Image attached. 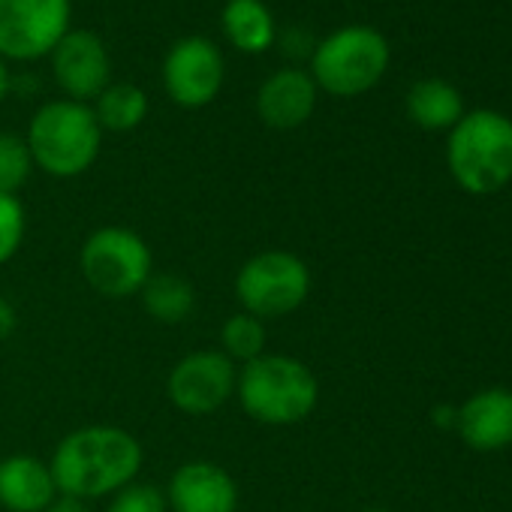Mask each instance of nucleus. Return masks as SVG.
I'll list each match as a JSON object with an SVG mask.
<instances>
[{"label":"nucleus","mask_w":512,"mask_h":512,"mask_svg":"<svg viewBox=\"0 0 512 512\" xmlns=\"http://www.w3.org/2000/svg\"><path fill=\"white\" fill-rule=\"evenodd\" d=\"M46 512H88V500H79V497H70V494H58Z\"/></svg>","instance_id":"nucleus-26"},{"label":"nucleus","mask_w":512,"mask_h":512,"mask_svg":"<svg viewBox=\"0 0 512 512\" xmlns=\"http://www.w3.org/2000/svg\"><path fill=\"white\" fill-rule=\"evenodd\" d=\"M106 512H169L166 491L154 482H130L112 494Z\"/></svg>","instance_id":"nucleus-23"},{"label":"nucleus","mask_w":512,"mask_h":512,"mask_svg":"<svg viewBox=\"0 0 512 512\" xmlns=\"http://www.w3.org/2000/svg\"><path fill=\"white\" fill-rule=\"evenodd\" d=\"M266 323L256 320L244 311L232 314L223 326H220V353L226 359H232L235 365H247L253 359H260L266 350Z\"/></svg>","instance_id":"nucleus-20"},{"label":"nucleus","mask_w":512,"mask_h":512,"mask_svg":"<svg viewBox=\"0 0 512 512\" xmlns=\"http://www.w3.org/2000/svg\"><path fill=\"white\" fill-rule=\"evenodd\" d=\"M407 115L422 130H452L464 115V100L446 79H419L407 91Z\"/></svg>","instance_id":"nucleus-17"},{"label":"nucleus","mask_w":512,"mask_h":512,"mask_svg":"<svg viewBox=\"0 0 512 512\" xmlns=\"http://www.w3.org/2000/svg\"><path fill=\"white\" fill-rule=\"evenodd\" d=\"M28 232V214L19 196L0 193V269L22 250Z\"/></svg>","instance_id":"nucleus-22"},{"label":"nucleus","mask_w":512,"mask_h":512,"mask_svg":"<svg viewBox=\"0 0 512 512\" xmlns=\"http://www.w3.org/2000/svg\"><path fill=\"white\" fill-rule=\"evenodd\" d=\"M365 512H389V509H365Z\"/></svg>","instance_id":"nucleus-28"},{"label":"nucleus","mask_w":512,"mask_h":512,"mask_svg":"<svg viewBox=\"0 0 512 512\" xmlns=\"http://www.w3.org/2000/svg\"><path fill=\"white\" fill-rule=\"evenodd\" d=\"M235 398L253 422L287 428L305 422L317 410L320 383L302 359L287 353H263L238 368Z\"/></svg>","instance_id":"nucleus-2"},{"label":"nucleus","mask_w":512,"mask_h":512,"mask_svg":"<svg viewBox=\"0 0 512 512\" xmlns=\"http://www.w3.org/2000/svg\"><path fill=\"white\" fill-rule=\"evenodd\" d=\"M446 163L461 190L488 196L512 181V121L494 109L464 112L449 130Z\"/></svg>","instance_id":"nucleus-4"},{"label":"nucleus","mask_w":512,"mask_h":512,"mask_svg":"<svg viewBox=\"0 0 512 512\" xmlns=\"http://www.w3.org/2000/svg\"><path fill=\"white\" fill-rule=\"evenodd\" d=\"M389 40L371 25H344L329 37L317 40L311 55V79L332 97L368 94L389 70Z\"/></svg>","instance_id":"nucleus-5"},{"label":"nucleus","mask_w":512,"mask_h":512,"mask_svg":"<svg viewBox=\"0 0 512 512\" xmlns=\"http://www.w3.org/2000/svg\"><path fill=\"white\" fill-rule=\"evenodd\" d=\"M320 88L302 67L275 70L256 91V115L272 130H299L317 112Z\"/></svg>","instance_id":"nucleus-13"},{"label":"nucleus","mask_w":512,"mask_h":512,"mask_svg":"<svg viewBox=\"0 0 512 512\" xmlns=\"http://www.w3.org/2000/svg\"><path fill=\"white\" fill-rule=\"evenodd\" d=\"M275 46H281V52L287 58H293V61H305V58L311 61V55L317 49V40L305 28H287L284 34H278V43Z\"/></svg>","instance_id":"nucleus-24"},{"label":"nucleus","mask_w":512,"mask_h":512,"mask_svg":"<svg viewBox=\"0 0 512 512\" xmlns=\"http://www.w3.org/2000/svg\"><path fill=\"white\" fill-rule=\"evenodd\" d=\"M82 278L103 299L139 296L154 275V256L148 241L127 226L94 229L79 250Z\"/></svg>","instance_id":"nucleus-6"},{"label":"nucleus","mask_w":512,"mask_h":512,"mask_svg":"<svg viewBox=\"0 0 512 512\" xmlns=\"http://www.w3.org/2000/svg\"><path fill=\"white\" fill-rule=\"evenodd\" d=\"M145 314L160 326L184 323L196 308V290L187 278L172 272H154L139 293Z\"/></svg>","instance_id":"nucleus-18"},{"label":"nucleus","mask_w":512,"mask_h":512,"mask_svg":"<svg viewBox=\"0 0 512 512\" xmlns=\"http://www.w3.org/2000/svg\"><path fill=\"white\" fill-rule=\"evenodd\" d=\"M142 443L118 425H85L70 431L49 461L61 494L79 500L112 497L136 482L142 470Z\"/></svg>","instance_id":"nucleus-1"},{"label":"nucleus","mask_w":512,"mask_h":512,"mask_svg":"<svg viewBox=\"0 0 512 512\" xmlns=\"http://www.w3.org/2000/svg\"><path fill=\"white\" fill-rule=\"evenodd\" d=\"M73 0H0V58L40 61L70 31Z\"/></svg>","instance_id":"nucleus-8"},{"label":"nucleus","mask_w":512,"mask_h":512,"mask_svg":"<svg viewBox=\"0 0 512 512\" xmlns=\"http://www.w3.org/2000/svg\"><path fill=\"white\" fill-rule=\"evenodd\" d=\"M166 97L181 109H202L217 100L226 61L217 43L208 37H181L163 58L160 67Z\"/></svg>","instance_id":"nucleus-9"},{"label":"nucleus","mask_w":512,"mask_h":512,"mask_svg":"<svg viewBox=\"0 0 512 512\" xmlns=\"http://www.w3.org/2000/svg\"><path fill=\"white\" fill-rule=\"evenodd\" d=\"M91 109L103 133H130L142 127V121L148 118V94L133 82H112L91 103Z\"/></svg>","instance_id":"nucleus-19"},{"label":"nucleus","mask_w":512,"mask_h":512,"mask_svg":"<svg viewBox=\"0 0 512 512\" xmlns=\"http://www.w3.org/2000/svg\"><path fill=\"white\" fill-rule=\"evenodd\" d=\"M16 326H19V314H16V308H13L4 296H0V344L13 338Z\"/></svg>","instance_id":"nucleus-25"},{"label":"nucleus","mask_w":512,"mask_h":512,"mask_svg":"<svg viewBox=\"0 0 512 512\" xmlns=\"http://www.w3.org/2000/svg\"><path fill=\"white\" fill-rule=\"evenodd\" d=\"M311 293V269L290 250L253 253L235 275V299L256 320H281L296 314Z\"/></svg>","instance_id":"nucleus-7"},{"label":"nucleus","mask_w":512,"mask_h":512,"mask_svg":"<svg viewBox=\"0 0 512 512\" xmlns=\"http://www.w3.org/2000/svg\"><path fill=\"white\" fill-rule=\"evenodd\" d=\"M25 142L37 169L52 178H79L97 163L103 130L88 103L61 97L43 103L31 115Z\"/></svg>","instance_id":"nucleus-3"},{"label":"nucleus","mask_w":512,"mask_h":512,"mask_svg":"<svg viewBox=\"0 0 512 512\" xmlns=\"http://www.w3.org/2000/svg\"><path fill=\"white\" fill-rule=\"evenodd\" d=\"M220 28L232 49L244 55H263L278 43V25L266 0H226Z\"/></svg>","instance_id":"nucleus-16"},{"label":"nucleus","mask_w":512,"mask_h":512,"mask_svg":"<svg viewBox=\"0 0 512 512\" xmlns=\"http://www.w3.org/2000/svg\"><path fill=\"white\" fill-rule=\"evenodd\" d=\"M458 431L470 449L494 452L512 443V392L485 389L458 410Z\"/></svg>","instance_id":"nucleus-15"},{"label":"nucleus","mask_w":512,"mask_h":512,"mask_svg":"<svg viewBox=\"0 0 512 512\" xmlns=\"http://www.w3.org/2000/svg\"><path fill=\"white\" fill-rule=\"evenodd\" d=\"M10 88H13V76H10V64L0 58V103L10 97Z\"/></svg>","instance_id":"nucleus-27"},{"label":"nucleus","mask_w":512,"mask_h":512,"mask_svg":"<svg viewBox=\"0 0 512 512\" xmlns=\"http://www.w3.org/2000/svg\"><path fill=\"white\" fill-rule=\"evenodd\" d=\"M58 494L49 461L28 452L0 458V506L7 512H46Z\"/></svg>","instance_id":"nucleus-14"},{"label":"nucleus","mask_w":512,"mask_h":512,"mask_svg":"<svg viewBox=\"0 0 512 512\" xmlns=\"http://www.w3.org/2000/svg\"><path fill=\"white\" fill-rule=\"evenodd\" d=\"M163 491H166L169 512H235L238 509V485L232 473L205 458L178 464Z\"/></svg>","instance_id":"nucleus-12"},{"label":"nucleus","mask_w":512,"mask_h":512,"mask_svg":"<svg viewBox=\"0 0 512 512\" xmlns=\"http://www.w3.org/2000/svg\"><path fill=\"white\" fill-rule=\"evenodd\" d=\"M52 76L67 100L94 103L112 85V58L100 34L88 28H70L49 52Z\"/></svg>","instance_id":"nucleus-11"},{"label":"nucleus","mask_w":512,"mask_h":512,"mask_svg":"<svg viewBox=\"0 0 512 512\" xmlns=\"http://www.w3.org/2000/svg\"><path fill=\"white\" fill-rule=\"evenodd\" d=\"M34 157L19 133H0V193L19 196V190L34 175Z\"/></svg>","instance_id":"nucleus-21"},{"label":"nucleus","mask_w":512,"mask_h":512,"mask_svg":"<svg viewBox=\"0 0 512 512\" xmlns=\"http://www.w3.org/2000/svg\"><path fill=\"white\" fill-rule=\"evenodd\" d=\"M235 383L238 365L232 359L220 350H193L172 365L166 395L184 416H211L235 395Z\"/></svg>","instance_id":"nucleus-10"}]
</instances>
